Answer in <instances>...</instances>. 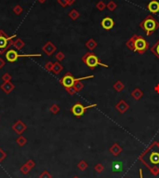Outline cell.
I'll list each match as a JSON object with an SVG mask.
<instances>
[{"instance_id": "obj_32", "label": "cell", "mask_w": 159, "mask_h": 178, "mask_svg": "<svg viewBox=\"0 0 159 178\" xmlns=\"http://www.w3.org/2000/svg\"><path fill=\"white\" fill-rule=\"evenodd\" d=\"M96 8L99 9L100 11H102L103 9L106 8V4L103 2V1H100V2H98L97 5H96Z\"/></svg>"}, {"instance_id": "obj_18", "label": "cell", "mask_w": 159, "mask_h": 178, "mask_svg": "<svg viewBox=\"0 0 159 178\" xmlns=\"http://www.w3.org/2000/svg\"><path fill=\"white\" fill-rule=\"evenodd\" d=\"M86 47L88 49V50H94L96 47H97V42L94 40V39H88L87 42H86Z\"/></svg>"}, {"instance_id": "obj_16", "label": "cell", "mask_w": 159, "mask_h": 178, "mask_svg": "<svg viewBox=\"0 0 159 178\" xmlns=\"http://www.w3.org/2000/svg\"><path fill=\"white\" fill-rule=\"evenodd\" d=\"M62 69H63V66L60 64V62H56V63H54L52 72H53L55 75H59L60 72L62 71Z\"/></svg>"}, {"instance_id": "obj_3", "label": "cell", "mask_w": 159, "mask_h": 178, "mask_svg": "<svg viewBox=\"0 0 159 178\" xmlns=\"http://www.w3.org/2000/svg\"><path fill=\"white\" fill-rule=\"evenodd\" d=\"M83 63L85 64L87 67L90 69H94L97 66H101V67H109L108 64H105L101 62V60L98 58V56L95 55L93 52H87L82 57Z\"/></svg>"}, {"instance_id": "obj_41", "label": "cell", "mask_w": 159, "mask_h": 178, "mask_svg": "<svg viewBox=\"0 0 159 178\" xmlns=\"http://www.w3.org/2000/svg\"><path fill=\"white\" fill-rule=\"evenodd\" d=\"M5 64H6V63H5V61L1 57H0V69H2L5 66Z\"/></svg>"}, {"instance_id": "obj_46", "label": "cell", "mask_w": 159, "mask_h": 178, "mask_svg": "<svg viewBox=\"0 0 159 178\" xmlns=\"http://www.w3.org/2000/svg\"><path fill=\"white\" fill-rule=\"evenodd\" d=\"M74 178H78V177H77V176H76V177H74Z\"/></svg>"}, {"instance_id": "obj_28", "label": "cell", "mask_w": 159, "mask_h": 178, "mask_svg": "<svg viewBox=\"0 0 159 178\" xmlns=\"http://www.w3.org/2000/svg\"><path fill=\"white\" fill-rule=\"evenodd\" d=\"M126 45H127L128 48L130 50L134 51V39H133V36H131L130 38L127 41V43H126Z\"/></svg>"}, {"instance_id": "obj_1", "label": "cell", "mask_w": 159, "mask_h": 178, "mask_svg": "<svg viewBox=\"0 0 159 178\" xmlns=\"http://www.w3.org/2000/svg\"><path fill=\"white\" fill-rule=\"evenodd\" d=\"M141 160L153 175H157L159 172V146L157 143H153L147 150L144 152Z\"/></svg>"}, {"instance_id": "obj_35", "label": "cell", "mask_w": 159, "mask_h": 178, "mask_svg": "<svg viewBox=\"0 0 159 178\" xmlns=\"http://www.w3.org/2000/svg\"><path fill=\"white\" fill-rule=\"evenodd\" d=\"M64 58H65V55H64V53L62 52V51H59V52H57V54H56V59L58 60V62L62 61Z\"/></svg>"}, {"instance_id": "obj_36", "label": "cell", "mask_w": 159, "mask_h": 178, "mask_svg": "<svg viewBox=\"0 0 159 178\" xmlns=\"http://www.w3.org/2000/svg\"><path fill=\"white\" fill-rule=\"evenodd\" d=\"M78 168H79V169H80L81 171H84V170H85L86 169V168L87 167V162H85V161H80V162H79L78 163Z\"/></svg>"}, {"instance_id": "obj_14", "label": "cell", "mask_w": 159, "mask_h": 178, "mask_svg": "<svg viewBox=\"0 0 159 178\" xmlns=\"http://www.w3.org/2000/svg\"><path fill=\"white\" fill-rule=\"evenodd\" d=\"M115 107H116V109H117V110L120 112V113H122V114H123V113H125V112L128 109L129 105H128L124 100H121L120 102L117 103V105H116Z\"/></svg>"}, {"instance_id": "obj_39", "label": "cell", "mask_w": 159, "mask_h": 178, "mask_svg": "<svg viewBox=\"0 0 159 178\" xmlns=\"http://www.w3.org/2000/svg\"><path fill=\"white\" fill-rule=\"evenodd\" d=\"M26 164L29 166L31 169H33V168H34L35 166V161H33V160H29V161H26Z\"/></svg>"}, {"instance_id": "obj_24", "label": "cell", "mask_w": 159, "mask_h": 178, "mask_svg": "<svg viewBox=\"0 0 159 178\" xmlns=\"http://www.w3.org/2000/svg\"><path fill=\"white\" fill-rule=\"evenodd\" d=\"M20 171H21V172H22V175H28V174H29V172L32 171V169L25 163V164H23V165L20 168Z\"/></svg>"}, {"instance_id": "obj_19", "label": "cell", "mask_w": 159, "mask_h": 178, "mask_svg": "<svg viewBox=\"0 0 159 178\" xmlns=\"http://www.w3.org/2000/svg\"><path fill=\"white\" fill-rule=\"evenodd\" d=\"M79 15H80V14H79V12L76 10V9H72L71 11L69 12V14H68V16H69V18L70 19H72L73 21H76V20H77V19L79 18Z\"/></svg>"}, {"instance_id": "obj_26", "label": "cell", "mask_w": 159, "mask_h": 178, "mask_svg": "<svg viewBox=\"0 0 159 178\" xmlns=\"http://www.w3.org/2000/svg\"><path fill=\"white\" fill-rule=\"evenodd\" d=\"M12 10H13L14 14H16V15H21V14L22 13V11H23V8H22V7L21 6V5L17 4L16 6L13 8Z\"/></svg>"}, {"instance_id": "obj_25", "label": "cell", "mask_w": 159, "mask_h": 178, "mask_svg": "<svg viewBox=\"0 0 159 178\" xmlns=\"http://www.w3.org/2000/svg\"><path fill=\"white\" fill-rule=\"evenodd\" d=\"M124 88H125L124 84L121 82V81H119V80L116 81V83L114 85V89H115L116 91H122L124 90Z\"/></svg>"}, {"instance_id": "obj_37", "label": "cell", "mask_w": 159, "mask_h": 178, "mask_svg": "<svg viewBox=\"0 0 159 178\" xmlns=\"http://www.w3.org/2000/svg\"><path fill=\"white\" fill-rule=\"evenodd\" d=\"M6 157H7V154L2 150L1 147H0V163H1L5 160V158H6Z\"/></svg>"}, {"instance_id": "obj_30", "label": "cell", "mask_w": 159, "mask_h": 178, "mask_svg": "<svg viewBox=\"0 0 159 178\" xmlns=\"http://www.w3.org/2000/svg\"><path fill=\"white\" fill-rule=\"evenodd\" d=\"M49 110H50V112L52 114L56 115V114H58L59 112H60V106L58 105H52L50 106Z\"/></svg>"}, {"instance_id": "obj_13", "label": "cell", "mask_w": 159, "mask_h": 178, "mask_svg": "<svg viewBox=\"0 0 159 178\" xmlns=\"http://www.w3.org/2000/svg\"><path fill=\"white\" fill-rule=\"evenodd\" d=\"M147 8H148V10L153 14L159 12V2L156 1V0H152V1L148 4Z\"/></svg>"}, {"instance_id": "obj_40", "label": "cell", "mask_w": 159, "mask_h": 178, "mask_svg": "<svg viewBox=\"0 0 159 178\" xmlns=\"http://www.w3.org/2000/svg\"><path fill=\"white\" fill-rule=\"evenodd\" d=\"M65 90H66V91L69 93L70 95H73V94H74V93H76V91H74V90L73 88H69V89H65Z\"/></svg>"}, {"instance_id": "obj_34", "label": "cell", "mask_w": 159, "mask_h": 178, "mask_svg": "<svg viewBox=\"0 0 159 178\" xmlns=\"http://www.w3.org/2000/svg\"><path fill=\"white\" fill-rule=\"evenodd\" d=\"M39 178H52V175L48 171H44L39 175Z\"/></svg>"}, {"instance_id": "obj_43", "label": "cell", "mask_w": 159, "mask_h": 178, "mask_svg": "<svg viewBox=\"0 0 159 178\" xmlns=\"http://www.w3.org/2000/svg\"><path fill=\"white\" fill-rule=\"evenodd\" d=\"M155 91H156L157 93H159V84H157V85L155 87Z\"/></svg>"}, {"instance_id": "obj_10", "label": "cell", "mask_w": 159, "mask_h": 178, "mask_svg": "<svg viewBox=\"0 0 159 178\" xmlns=\"http://www.w3.org/2000/svg\"><path fill=\"white\" fill-rule=\"evenodd\" d=\"M26 128H27L26 124L24 122H22V121L20 120V119L17 120L16 122L12 125V130L17 134H20V135H22L23 133V132H24V131L26 130Z\"/></svg>"}, {"instance_id": "obj_17", "label": "cell", "mask_w": 159, "mask_h": 178, "mask_svg": "<svg viewBox=\"0 0 159 178\" xmlns=\"http://www.w3.org/2000/svg\"><path fill=\"white\" fill-rule=\"evenodd\" d=\"M131 95H132V97L134 98L135 100H140L142 97L143 92L141 90H140L139 88H137V89H135V90L131 92Z\"/></svg>"}, {"instance_id": "obj_12", "label": "cell", "mask_w": 159, "mask_h": 178, "mask_svg": "<svg viewBox=\"0 0 159 178\" xmlns=\"http://www.w3.org/2000/svg\"><path fill=\"white\" fill-rule=\"evenodd\" d=\"M0 89L5 92L7 93V94H9L12 91H14V89H15V85L10 82V81H7V82H3L1 84V86H0Z\"/></svg>"}, {"instance_id": "obj_45", "label": "cell", "mask_w": 159, "mask_h": 178, "mask_svg": "<svg viewBox=\"0 0 159 178\" xmlns=\"http://www.w3.org/2000/svg\"><path fill=\"white\" fill-rule=\"evenodd\" d=\"M140 177L142 178V169H140Z\"/></svg>"}, {"instance_id": "obj_8", "label": "cell", "mask_w": 159, "mask_h": 178, "mask_svg": "<svg viewBox=\"0 0 159 178\" xmlns=\"http://www.w3.org/2000/svg\"><path fill=\"white\" fill-rule=\"evenodd\" d=\"M5 56H6V59H7L8 62L15 63L16 61L20 58V53H18L17 50L9 49L8 50H7V52L5 53Z\"/></svg>"}, {"instance_id": "obj_42", "label": "cell", "mask_w": 159, "mask_h": 178, "mask_svg": "<svg viewBox=\"0 0 159 178\" xmlns=\"http://www.w3.org/2000/svg\"><path fill=\"white\" fill-rule=\"evenodd\" d=\"M76 2V0H67V3H68V6H72V5Z\"/></svg>"}, {"instance_id": "obj_44", "label": "cell", "mask_w": 159, "mask_h": 178, "mask_svg": "<svg viewBox=\"0 0 159 178\" xmlns=\"http://www.w3.org/2000/svg\"><path fill=\"white\" fill-rule=\"evenodd\" d=\"M37 1H38L39 3H41V4H44V3L47 2V0H37Z\"/></svg>"}, {"instance_id": "obj_29", "label": "cell", "mask_w": 159, "mask_h": 178, "mask_svg": "<svg viewBox=\"0 0 159 178\" xmlns=\"http://www.w3.org/2000/svg\"><path fill=\"white\" fill-rule=\"evenodd\" d=\"M111 152L113 153V154H115V155H118V154L121 152V150H122V149H121L117 144H115V146H113L111 147Z\"/></svg>"}, {"instance_id": "obj_27", "label": "cell", "mask_w": 159, "mask_h": 178, "mask_svg": "<svg viewBox=\"0 0 159 178\" xmlns=\"http://www.w3.org/2000/svg\"><path fill=\"white\" fill-rule=\"evenodd\" d=\"M116 4L115 3V1H113V0H111V1H109L108 3H107V5H106V8L109 9L110 11H114L115 9L116 8Z\"/></svg>"}, {"instance_id": "obj_5", "label": "cell", "mask_w": 159, "mask_h": 178, "mask_svg": "<svg viewBox=\"0 0 159 178\" xmlns=\"http://www.w3.org/2000/svg\"><path fill=\"white\" fill-rule=\"evenodd\" d=\"M94 76L91 75V76H87V77H78V78H76L73 75L70 73V72H67L66 74L64 75V76L60 78V83L62 84V85L65 88V89H69V88H73L74 84L77 82V81H82V80H85V79H88V78H93Z\"/></svg>"}, {"instance_id": "obj_33", "label": "cell", "mask_w": 159, "mask_h": 178, "mask_svg": "<svg viewBox=\"0 0 159 178\" xmlns=\"http://www.w3.org/2000/svg\"><path fill=\"white\" fill-rule=\"evenodd\" d=\"M53 64H54V63H52V62H48L45 64V69L47 70V71H49V72H52Z\"/></svg>"}, {"instance_id": "obj_9", "label": "cell", "mask_w": 159, "mask_h": 178, "mask_svg": "<svg viewBox=\"0 0 159 178\" xmlns=\"http://www.w3.org/2000/svg\"><path fill=\"white\" fill-rule=\"evenodd\" d=\"M42 50H43V52L46 55L51 56L56 50H57V48H56V46L51 41H48L43 47H42Z\"/></svg>"}, {"instance_id": "obj_7", "label": "cell", "mask_w": 159, "mask_h": 178, "mask_svg": "<svg viewBox=\"0 0 159 178\" xmlns=\"http://www.w3.org/2000/svg\"><path fill=\"white\" fill-rule=\"evenodd\" d=\"M97 105H98L97 104H94V105H87V106H84L81 103H76V104H74L71 107V112L73 113L74 116L79 118V117H82L84 114H85L87 109L96 107Z\"/></svg>"}, {"instance_id": "obj_4", "label": "cell", "mask_w": 159, "mask_h": 178, "mask_svg": "<svg viewBox=\"0 0 159 178\" xmlns=\"http://www.w3.org/2000/svg\"><path fill=\"white\" fill-rule=\"evenodd\" d=\"M17 37L14 36H8L3 30H0V54H4L9 50L11 46H13L14 38Z\"/></svg>"}, {"instance_id": "obj_6", "label": "cell", "mask_w": 159, "mask_h": 178, "mask_svg": "<svg viewBox=\"0 0 159 178\" xmlns=\"http://www.w3.org/2000/svg\"><path fill=\"white\" fill-rule=\"evenodd\" d=\"M132 36L134 39V52L139 54H143L144 52H146L149 48V43L147 40L142 36L134 35Z\"/></svg>"}, {"instance_id": "obj_20", "label": "cell", "mask_w": 159, "mask_h": 178, "mask_svg": "<svg viewBox=\"0 0 159 178\" xmlns=\"http://www.w3.org/2000/svg\"><path fill=\"white\" fill-rule=\"evenodd\" d=\"M123 168V163L121 161H114L113 162V171L119 172Z\"/></svg>"}, {"instance_id": "obj_11", "label": "cell", "mask_w": 159, "mask_h": 178, "mask_svg": "<svg viewBox=\"0 0 159 178\" xmlns=\"http://www.w3.org/2000/svg\"><path fill=\"white\" fill-rule=\"evenodd\" d=\"M101 25L105 30H111L115 26V21L111 17H105L101 20Z\"/></svg>"}, {"instance_id": "obj_31", "label": "cell", "mask_w": 159, "mask_h": 178, "mask_svg": "<svg viewBox=\"0 0 159 178\" xmlns=\"http://www.w3.org/2000/svg\"><path fill=\"white\" fill-rule=\"evenodd\" d=\"M2 80L4 82H7V81H10L11 79H12V77H11V75L10 74H8V73H5L2 75Z\"/></svg>"}, {"instance_id": "obj_22", "label": "cell", "mask_w": 159, "mask_h": 178, "mask_svg": "<svg viewBox=\"0 0 159 178\" xmlns=\"http://www.w3.org/2000/svg\"><path fill=\"white\" fill-rule=\"evenodd\" d=\"M151 51L159 59V40L151 48Z\"/></svg>"}, {"instance_id": "obj_21", "label": "cell", "mask_w": 159, "mask_h": 178, "mask_svg": "<svg viewBox=\"0 0 159 178\" xmlns=\"http://www.w3.org/2000/svg\"><path fill=\"white\" fill-rule=\"evenodd\" d=\"M83 88H84V83H82L81 81H77L74 84V86H73V89L74 90V91L76 92H78V91H80L83 90Z\"/></svg>"}, {"instance_id": "obj_2", "label": "cell", "mask_w": 159, "mask_h": 178, "mask_svg": "<svg viewBox=\"0 0 159 178\" xmlns=\"http://www.w3.org/2000/svg\"><path fill=\"white\" fill-rule=\"evenodd\" d=\"M140 27L145 32V34L147 36H151L159 28V22L152 15H148L140 23Z\"/></svg>"}, {"instance_id": "obj_23", "label": "cell", "mask_w": 159, "mask_h": 178, "mask_svg": "<svg viewBox=\"0 0 159 178\" xmlns=\"http://www.w3.org/2000/svg\"><path fill=\"white\" fill-rule=\"evenodd\" d=\"M16 142L20 147H23V146H25V144H26L27 139L24 136H22V135H20V136L16 139Z\"/></svg>"}, {"instance_id": "obj_38", "label": "cell", "mask_w": 159, "mask_h": 178, "mask_svg": "<svg viewBox=\"0 0 159 178\" xmlns=\"http://www.w3.org/2000/svg\"><path fill=\"white\" fill-rule=\"evenodd\" d=\"M59 5H60L62 8H65L66 6H68V3H67V0H57Z\"/></svg>"}, {"instance_id": "obj_15", "label": "cell", "mask_w": 159, "mask_h": 178, "mask_svg": "<svg viewBox=\"0 0 159 178\" xmlns=\"http://www.w3.org/2000/svg\"><path fill=\"white\" fill-rule=\"evenodd\" d=\"M13 46H14V48H15V50H21L22 49L24 48V46H25V43H24V41H23L22 39L21 38H18L14 41V43H13Z\"/></svg>"}]
</instances>
